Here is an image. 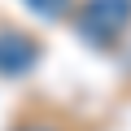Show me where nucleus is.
<instances>
[{"mask_svg": "<svg viewBox=\"0 0 131 131\" xmlns=\"http://www.w3.org/2000/svg\"><path fill=\"white\" fill-rule=\"evenodd\" d=\"M74 22H79V31L92 44H105V39H114L131 22V0H88L74 13Z\"/></svg>", "mask_w": 131, "mask_h": 131, "instance_id": "nucleus-1", "label": "nucleus"}, {"mask_svg": "<svg viewBox=\"0 0 131 131\" xmlns=\"http://www.w3.org/2000/svg\"><path fill=\"white\" fill-rule=\"evenodd\" d=\"M35 61V44L22 35H0V74H22Z\"/></svg>", "mask_w": 131, "mask_h": 131, "instance_id": "nucleus-2", "label": "nucleus"}, {"mask_svg": "<svg viewBox=\"0 0 131 131\" xmlns=\"http://www.w3.org/2000/svg\"><path fill=\"white\" fill-rule=\"evenodd\" d=\"M26 5L39 18H66V13H70V0H26Z\"/></svg>", "mask_w": 131, "mask_h": 131, "instance_id": "nucleus-3", "label": "nucleus"}, {"mask_svg": "<svg viewBox=\"0 0 131 131\" xmlns=\"http://www.w3.org/2000/svg\"><path fill=\"white\" fill-rule=\"evenodd\" d=\"M22 131H52V127H22Z\"/></svg>", "mask_w": 131, "mask_h": 131, "instance_id": "nucleus-4", "label": "nucleus"}]
</instances>
